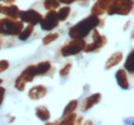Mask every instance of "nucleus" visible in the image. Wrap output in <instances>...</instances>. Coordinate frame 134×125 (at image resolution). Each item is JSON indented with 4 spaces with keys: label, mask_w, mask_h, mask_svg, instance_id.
Wrapping results in <instances>:
<instances>
[{
    "label": "nucleus",
    "mask_w": 134,
    "mask_h": 125,
    "mask_svg": "<svg viewBox=\"0 0 134 125\" xmlns=\"http://www.w3.org/2000/svg\"><path fill=\"white\" fill-rule=\"evenodd\" d=\"M9 67V62L7 60H1L0 61V74L4 71H6Z\"/></svg>",
    "instance_id": "nucleus-25"
},
{
    "label": "nucleus",
    "mask_w": 134,
    "mask_h": 125,
    "mask_svg": "<svg viewBox=\"0 0 134 125\" xmlns=\"http://www.w3.org/2000/svg\"><path fill=\"white\" fill-rule=\"evenodd\" d=\"M35 76H37V75H36V70H35V65L27 67V68L22 72V74L16 79L15 87L17 88L19 91H23V90L25 89L26 83L33 81V79Z\"/></svg>",
    "instance_id": "nucleus-5"
},
{
    "label": "nucleus",
    "mask_w": 134,
    "mask_h": 125,
    "mask_svg": "<svg viewBox=\"0 0 134 125\" xmlns=\"http://www.w3.org/2000/svg\"><path fill=\"white\" fill-rule=\"evenodd\" d=\"M76 1H77V0H76Z\"/></svg>",
    "instance_id": "nucleus-33"
},
{
    "label": "nucleus",
    "mask_w": 134,
    "mask_h": 125,
    "mask_svg": "<svg viewBox=\"0 0 134 125\" xmlns=\"http://www.w3.org/2000/svg\"><path fill=\"white\" fill-rule=\"evenodd\" d=\"M122 60H123V53L121 51H117V52L113 53L105 63V69L106 70L111 69L113 67H115V66H117L118 64H120V62Z\"/></svg>",
    "instance_id": "nucleus-14"
},
{
    "label": "nucleus",
    "mask_w": 134,
    "mask_h": 125,
    "mask_svg": "<svg viewBox=\"0 0 134 125\" xmlns=\"http://www.w3.org/2000/svg\"><path fill=\"white\" fill-rule=\"evenodd\" d=\"M76 0H59L60 3H63V4H71L73 2H75Z\"/></svg>",
    "instance_id": "nucleus-27"
},
{
    "label": "nucleus",
    "mask_w": 134,
    "mask_h": 125,
    "mask_svg": "<svg viewBox=\"0 0 134 125\" xmlns=\"http://www.w3.org/2000/svg\"><path fill=\"white\" fill-rule=\"evenodd\" d=\"M70 7L69 6H64V7H61L59 9V11L57 12V16L59 21H65L67 17L70 15Z\"/></svg>",
    "instance_id": "nucleus-20"
},
{
    "label": "nucleus",
    "mask_w": 134,
    "mask_h": 125,
    "mask_svg": "<svg viewBox=\"0 0 134 125\" xmlns=\"http://www.w3.org/2000/svg\"><path fill=\"white\" fill-rule=\"evenodd\" d=\"M116 80H117L118 85L122 88V89H129V82H128V78H127V74L126 71L123 69L118 70L116 73Z\"/></svg>",
    "instance_id": "nucleus-12"
},
{
    "label": "nucleus",
    "mask_w": 134,
    "mask_h": 125,
    "mask_svg": "<svg viewBox=\"0 0 134 125\" xmlns=\"http://www.w3.org/2000/svg\"><path fill=\"white\" fill-rule=\"evenodd\" d=\"M107 42V39L104 35H100V33L96 30V28L93 30V42L90 44H86L84 48L85 52H93L97 51L100 48L104 46Z\"/></svg>",
    "instance_id": "nucleus-6"
},
{
    "label": "nucleus",
    "mask_w": 134,
    "mask_h": 125,
    "mask_svg": "<svg viewBox=\"0 0 134 125\" xmlns=\"http://www.w3.org/2000/svg\"><path fill=\"white\" fill-rule=\"evenodd\" d=\"M2 82H3V80H2V79H0V85L2 84Z\"/></svg>",
    "instance_id": "nucleus-31"
},
{
    "label": "nucleus",
    "mask_w": 134,
    "mask_h": 125,
    "mask_svg": "<svg viewBox=\"0 0 134 125\" xmlns=\"http://www.w3.org/2000/svg\"><path fill=\"white\" fill-rule=\"evenodd\" d=\"M19 17L21 18V21L23 23H27V24H30V25H33V26L39 24L42 20V16L34 9H28V10L20 11Z\"/></svg>",
    "instance_id": "nucleus-8"
},
{
    "label": "nucleus",
    "mask_w": 134,
    "mask_h": 125,
    "mask_svg": "<svg viewBox=\"0 0 134 125\" xmlns=\"http://www.w3.org/2000/svg\"><path fill=\"white\" fill-rule=\"evenodd\" d=\"M35 114H36L37 118L40 119L41 121H48L51 117L50 111L47 109L46 107H43V106L37 107L35 109Z\"/></svg>",
    "instance_id": "nucleus-16"
},
{
    "label": "nucleus",
    "mask_w": 134,
    "mask_h": 125,
    "mask_svg": "<svg viewBox=\"0 0 134 125\" xmlns=\"http://www.w3.org/2000/svg\"><path fill=\"white\" fill-rule=\"evenodd\" d=\"M86 45V41L84 39H72L71 41L67 42L64 46H62L60 52L62 57H70V55H75L83 51Z\"/></svg>",
    "instance_id": "nucleus-4"
},
{
    "label": "nucleus",
    "mask_w": 134,
    "mask_h": 125,
    "mask_svg": "<svg viewBox=\"0 0 134 125\" xmlns=\"http://www.w3.org/2000/svg\"><path fill=\"white\" fill-rule=\"evenodd\" d=\"M20 9L17 5L15 4H10V5H6V6H3L2 7V14L7 17H12V18H15L17 20L19 16H20Z\"/></svg>",
    "instance_id": "nucleus-13"
},
{
    "label": "nucleus",
    "mask_w": 134,
    "mask_h": 125,
    "mask_svg": "<svg viewBox=\"0 0 134 125\" xmlns=\"http://www.w3.org/2000/svg\"><path fill=\"white\" fill-rule=\"evenodd\" d=\"M113 2L114 0H97L91 9V15L97 16L103 15L104 12H106L107 8Z\"/></svg>",
    "instance_id": "nucleus-9"
},
{
    "label": "nucleus",
    "mask_w": 134,
    "mask_h": 125,
    "mask_svg": "<svg viewBox=\"0 0 134 125\" xmlns=\"http://www.w3.org/2000/svg\"><path fill=\"white\" fill-rule=\"evenodd\" d=\"M0 1H2V0H0Z\"/></svg>",
    "instance_id": "nucleus-32"
},
{
    "label": "nucleus",
    "mask_w": 134,
    "mask_h": 125,
    "mask_svg": "<svg viewBox=\"0 0 134 125\" xmlns=\"http://www.w3.org/2000/svg\"><path fill=\"white\" fill-rule=\"evenodd\" d=\"M2 7H3V5L0 4V14H1V11H2Z\"/></svg>",
    "instance_id": "nucleus-29"
},
{
    "label": "nucleus",
    "mask_w": 134,
    "mask_h": 125,
    "mask_svg": "<svg viewBox=\"0 0 134 125\" xmlns=\"http://www.w3.org/2000/svg\"><path fill=\"white\" fill-rule=\"evenodd\" d=\"M33 29H34L33 25L28 24V26H27L26 28H23V30L21 31V33L18 35L19 39H20L21 41H25V40H27V39L31 36V34H32V32H33Z\"/></svg>",
    "instance_id": "nucleus-18"
},
{
    "label": "nucleus",
    "mask_w": 134,
    "mask_h": 125,
    "mask_svg": "<svg viewBox=\"0 0 134 125\" xmlns=\"http://www.w3.org/2000/svg\"><path fill=\"white\" fill-rule=\"evenodd\" d=\"M43 6L47 9H56L60 6L59 0H44L43 1Z\"/></svg>",
    "instance_id": "nucleus-22"
},
{
    "label": "nucleus",
    "mask_w": 134,
    "mask_h": 125,
    "mask_svg": "<svg viewBox=\"0 0 134 125\" xmlns=\"http://www.w3.org/2000/svg\"><path fill=\"white\" fill-rule=\"evenodd\" d=\"M52 66L50 62H41L37 65H35V70H36V75L37 76H42L48 74V72L51 70Z\"/></svg>",
    "instance_id": "nucleus-15"
},
{
    "label": "nucleus",
    "mask_w": 134,
    "mask_h": 125,
    "mask_svg": "<svg viewBox=\"0 0 134 125\" xmlns=\"http://www.w3.org/2000/svg\"><path fill=\"white\" fill-rule=\"evenodd\" d=\"M4 95H5V88L0 86V106L3 102V99H4Z\"/></svg>",
    "instance_id": "nucleus-26"
},
{
    "label": "nucleus",
    "mask_w": 134,
    "mask_h": 125,
    "mask_svg": "<svg viewBox=\"0 0 134 125\" xmlns=\"http://www.w3.org/2000/svg\"><path fill=\"white\" fill-rule=\"evenodd\" d=\"M58 37H59V34L58 33H50V34H48L47 36L43 37L42 44L43 45H48V44H50L52 42H54L56 39H58Z\"/></svg>",
    "instance_id": "nucleus-23"
},
{
    "label": "nucleus",
    "mask_w": 134,
    "mask_h": 125,
    "mask_svg": "<svg viewBox=\"0 0 134 125\" xmlns=\"http://www.w3.org/2000/svg\"><path fill=\"white\" fill-rule=\"evenodd\" d=\"M71 68H72L71 63H67V64H65V66H64L63 68H61V70H60V72H59L60 76H61V77H66L67 75L70 73Z\"/></svg>",
    "instance_id": "nucleus-24"
},
{
    "label": "nucleus",
    "mask_w": 134,
    "mask_h": 125,
    "mask_svg": "<svg viewBox=\"0 0 134 125\" xmlns=\"http://www.w3.org/2000/svg\"><path fill=\"white\" fill-rule=\"evenodd\" d=\"M132 7L133 0H114V2L107 8L106 12L109 16H127L132 10Z\"/></svg>",
    "instance_id": "nucleus-3"
},
{
    "label": "nucleus",
    "mask_w": 134,
    "mask_h": 125,
    "mask_svg": "<svg viewBox=\"0 0 134 125\" xmlns=\"http://www.w3.org/2000/svg\"><path fill=\"white\" fill-rule=\"evenodd\" d=\"M101 21L99 16L94 15L87 16L86 18L82 20L69 29V37L71 39H84L86 36L89 35L90 32L93 31L96 27H98Z\"/></svg>",
    "instance_id": "nucleus-1"
},
{
    "label": "nucleus",
    "mask_w": 134,
    "mask_h": 125,
    "mask_svg": "<svg viewBox=\"0 0 134 125\" xmlns=\"http://www.w3.org/2000/svg\"><path fill=\"white\" fill-rule=\"evenodd\" d=\"M101 99V94L100 93H94L90 96H88L87 98H85L84 102L82 103V107L81 110L82 112H87L88 110L93 108L96 104H98Z\"/></svg>",
    "instance_id": "nucleus-10"
},
{
    "label": "nucleus",
    "mask_w": 134,
    "mask_h": 125,
    "mask_svg": "<svg viewBox=\"0 0 134 125\" xmlns=\"http://www.w3.org/2000/svg\"><path fill=\"white\" fill-rule=\"evenodd\" d=\"M124 67H125V70H127L130 74H134V49L131 50V52L127 57Z\"/></svg>",
    "instance_id": "nucleus-17"
},
{
    "label": "nucleus",
    "mask_w": 134,
    "mask_h": 125,
    "mask_svg": "<svg viewBox=\"0 0 134 125\" xmlns=\"http://www.w3.org/2000/svg\"><path fill=\"white\" fill-rule=\"evenodd\" d=\"M75 119H76V114L72 112L70 114H67L65 116H63V119L59 122V124H62V125L75 124Z\"/></svg>",
    "instance_id": "nucleus-19"
},
{
    "label": "nucleus",
    "mask_w": 134,
    "mask_h": 125,
    "mask_svg": "<svg viewBox=\"0 0 134 125\" xmlns=\"http://www.w3.org/2000/svg\"><path fill=\"white\" fill-rule=\"evenodd\" d=\"M77 105H79V102H77L76 99L70 101V102L68 103V105L65 107L64 111H63V116H65L67 114H70V113H72V112H74V110L77 108Z\"/></svg>",
    "instance_id": "nucleus-21"
},
{
    "label": "nucleus",
    "mask_w": 134,
    "mask_h": 125,
    "mask_svg": "<svg viewBox=\"0 0 134 125\" xmlns=\"http://www.w3.org/2000/svg\"><path fill=\"white\" fill-rule=\"evenodd\" d=\"M24 28V23L12 17L0 18V35L3 36H18Z\"/></svg>",
    "instance_id": "nucleus-2"
},
{
    "label": "nucleus",
    "mask_w": 134,
    "mask_h": 125,
    "mask_svg": "<svg viewBox=\"0 0 134 125\" xmlns=\"http://www.w3.org/2000/svg\"><path fill=\"white\" fill-rule=\"evenodd\" d=\"M3 1H4L5 3H13L15 0H3Z\"/></svg>",
    "instance_id": "nucleus-28"
},
{
    "label": "nucleus",
    "mask_w": 134,
    "mask_h": 125,
    "mask_svg": "<svg viewBox=\"0 0 134 125\" xmlns=\"http://www.w3.org/2000/svg\"><path fill=\"white\" fill-rule=\"evenodd\" d=\"M59 22L60 21L57 16V11H55V9H50L39 24L43 31H52L59 25Z\"/></svg>",
    "instance_id": "nucleus-7"
},
{
    "label": "nucleus",
    "mask_w": 134,
    "mask_h": 125,
    "mask_svg": "<svg viewBox=\"0 0 134 125\" xmlns=\"http://www.w3.org/2000/svg\"><path fill=\"white\" fill-rule=\"evenodd\" d=\"M47 92H48V90H47L46 86H43V85H35L29 90L28 96H29V98L36 101V99H40L43 96H46Z\"/></svg>",
    "instance_id": "nucleus-11"
},
{
    "label": "nucleus",
    "mask_w": 134,
    "mask_h": 125,
    "mask_svg": "<svg viewBox=\"0 0 134 125\" xmlns=\"http://www.w3.org/2000/svg\"><path fill=\"white\" fill-rule=\"evenodd\" d=\"M1 45H2V39L0 38V49H1Z\"/></svg>",
    "instance_id": "nucleus-30"
}]
</instances>
